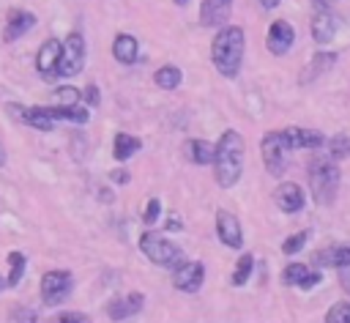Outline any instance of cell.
<instances>
[{
	"label": "cell",
	"mask_w": 350,
	"mask_h": 323,
	"mask_svg": "<svg viewBox=\"0 0 350 323\" xmlns=\"http://www.w3.org/2000/svg\"><path fill=\"white\" fill-rule=\"evenodd\" d=\"M273 205L282 214H301L304 205H306V192L295 181H282L273 189Z\"/></svg>",
	"instance_id": "obj_12"
},
{
	"label": "cell",
	"mask_w": 350,
	"mask_h": 323,
	"mask_svg": "<svg viewBox=\"0 0 350 323\" xmlns=\"http://www.w3.org/2000/svg\"><path fill=\"white\" fill-rule=\"evenodd\" d=\"M46 112L52 115L55 123H60V120L77 123V126L88 123V107H82V104H49Z\"/></svg>",
	"instance_id": "obj_21"
},
{
	"label": "cell",
	"mask_w": 350,
	"mask_h": 323,
	"mask_svg": "<svg viewBox=\"0 0 350 323\" xmlns=\"http://www.w3.org/2000/svg\"><path fill=\"white\" fill-rule=\"evenodd\" d=\"M82 101H85L90 109H96V107L101 104V90H98L96 82H88V85L82 88Z\"/></svg>",
	"instance_id": "obj_36"
},
{
	"label": "cell",
	"mask_w": 350,
	"mask_h": 323,
	"mask_svg": "<svg viewBox=\"0 0 350 323\" xmlns=\"http://www.w3.org/2000/svg\"><path fill=\"white\" fill-rule=\"evenodd\" d=\"M323 148L328 151V156L334 162H345V159H350V134L339 131L334 137H325V145Z\"/></svg>",
	"instance_id": "obj_28"
},
{
	"label": "cell",
	"mask_w": 350,
	"mask_h": 323,
	"mask_svg": "<svg viewBox=\"0 0 350 323\" xmlns=\"http://www.w3.org/2000/svg\"><path fill=\"white\" fill-rule=\"evenodd\" d=\"M139 148H142V140L137 134L118 131L112 137V156H115V162H129L134 153H139Z\"/></svg>",
	"instance_id": "obj_22"
},
{
	"label": "cell",
	"mask_w": 350,
	"mask_h": 323,
	"mask_svg": "<svg viewBox=\"0 0 350 323\" xmlns=\"http://www.w3.org/2000/svg\"><path fill=\"white\" fill-rule=\"evenodd\" d=\"M5 263H8L5 287H16V285L22 282V276H25V271H27V255L19 252V249H14V252L5 255Z\"/></svg>",
	"instance_id": "obj_26"
},
{
	"label": "cell",
	"mask_w": 350,
	"mask_h": 323,
	"mask_svg": "<svg viewBox=\"0 0 350 323\" xmlns=\"http://www.w3.org/2000/svg\"><path fill=\"white\" fill-rule=\"evenodd\" d=\"M74 290V274L66 268H49L41 276V304L60 307Z\"/></svg>",
	"instance_id": "obj_6"
},
{
	"label": "cell",
	"mask_w": 350,
	"mask_h": 323,
	"mask_svg": "<svg viewBox=\"0 0 350 323\" xmlns=\"http://www.w3.org/2000/svg\"><path fill=\"white\" fill-rule=\"evenodd\" d=\"M243 137L241 131L235 129H227L221 131L219 142H213V178L221 189H232L238 181H241V172H243Z\"/></svg>",
	"instance_id": "obj_2"
},
{
	"label": "cell",
	"mask_w": 350,
	"mask_h": 323,
	"mask_svg": "<svg viewBox=\"0 0 350 323\" xmlns=\"http://www.w3.org/2000/svg\"><path fill=\"white\" fill-rule=\"evenodd\" d=\"M5 290V279H3V274H0V293Z\"/></svg>",
	"instance_id": "obj_45"
},
{
	"label": "cell",
	"mask_w": 350,
	"mask_h": 323,
	"mask_svg": "<svg viewBox=\"0 0 350 323\" xmlns=\"http://www.w3.org/2000/svg\"><path fill=\"white\" fill-rule=\"evenodd\" d=\"M309 27H312L314 44L334 41V36H336V16H334V11L328 5H317V11L312 14V25Z\"/></svg>",
	"instance_id": "obj_17"
},
{
	"label": "cell",
	"mask_w": 350,
	"mask_h": 323,
	"mask_svg": "<svg viewBox=\"0 0 350 323\" xmlns=\"http://www.w3.org/2000/svg\"><path fill=\"white\" fill-rule=\"evenodd\" d=\"M153 82H156L161 90H175V88H180V82H183V71H180L175 63H164V66H159V68L153 71Z\"/></svg>",
	"instance_id": "obj_25"
},
{
	"label": "cell",
	"mask_w": 350,
	"mask_h": 323,
	"mask_svg": "<svg viewBox=\"0 0 350 323\" xmlns=\"http://www.w3.org/2000/svg\"><path fill=\"white\" fill-rule=\"evenodd\" d=\"M186 153H189V162L197 164V167H208L213 164V142L202 140V137H194L186 142Z\"/></svg>",
	"instance_id": "obj_24"
},
{
	"label": "cell",
	"mask_w": 350,
	"mask_h": 323,
	"mask_svg": "<svg viewBox=\"0 0 350 323\" xmlns=\"http://www.w3.org/2000/svg\"><path fill=\"white\" fill-rule=\"evenodd\" d=\"M112 57H115L118 63H123V66L137 63V57H139V44H137V38H134L131 33H118L115 41H112Z\"/></svg>",
	"instance_id": "obj_20"
},
{
	"label": "cell",
	"mask_w": 350,
	"mask_h": 323,
	"mask_svg": "<svg viewBox=\"0 0 350 323\" xmlns=\"http://www.w3.org/2000/svg\"><path fill=\"white\" fill-rule=\"evenodd\" d=\"M257 3H260V5L265 8V11H273V8H276V5L282 3V0H257Z\"/></svg>",
	"instance_id": "obj_40"
},
{
	"label": "cell",
	"mask_w": 350,
	"mask_h": 323,
	"mask_svg": "<svg viewBox=\"0 0 350 323\" xmlns=\"http://www.w3.org/2000/svg\"><path fill=\"white\" fill-rule=\"evenodd\" d=\"M282 140L287 145V151H320L325 145V134L317 129H306V126H287L279 129Z\"/></svg>",
	"instance_id": "obj_9"
},
{
	"label": "cell",
	"mask_w": 350,
	"mask_h": 323,
	"mask_svg": "<svg viewBox=\"0 0 350 323\" xmlns=\"http://www.w3.org/2000/svg\"><path fill=\"white\" fill-rule=\"evenodd\" d=\"M172 3H175V5H180V8H183V5H186V3H189V0H172Z\"/></svg>",
	"instance_id": "obj_44"
},
{
	"label": "cell",
	"mask_w": 350,
	"mask_h": 323,
	"mask_svg": "<svg viewBox=\"0 0 350 323\" xmlns=\"http://www.w3.org/2000/svg\"><path fill=\"white\" fill-rule=\"evenodd\" d=\"M60 41L57 38H46L41 47H38V55H36V71L44 77V79H55V66H57V57H60Z\"/></svg>",
	"instance_id": "obj_19"
},
{
	"label": "cell",
	"mask_w": 350,
	"mask_h": 323,
	"mask_svg": "<svg viewBox=\"0 0 350 323\" xmlns=\"http://www.w3.org/2000/svg\"><path fill=\"white\" fill-rule=\"evenodd\" d=\"M306 178H309V192H312V200L323 208L334 205L336 203V194H339V186H342V170H339V162H334L328 153L325 156H312L309 164H306Z\"/></svg>",
	"instance_id": "obj_3"
},
{
	"label": "cell",
	"mask_w": 350,
	"mask_h": 323,
	"mask_svg": "<svg viewBox=\"0 0 350 323\" xmlns=\"http://www.w3.org/2000/svg\"><path fill=\"white\" fill-rule=\"evenodd\" d=\"M306 274H309V266H306V263L290 260V263L282 268V285H287V287H298V285L304 282Z\"/></svg>",
	"instance_id": "obj_29"
},
{
	"label": "cell",
	"mask_w": 350,
	"mask_h": 323,
	"mask_svg": "<svg viewBox=\"0 0 350 323\" xmlns=\"http://www.w3.org/2000/svg\"><path fill=\"white\" fill-rule=\"evenodd\" d=\"M246 52V33L238 25H224L216 30L211 41V63L224 79H235L243 66Z\"/></svg>",
	"instance_id": "obj_1"
},
{
	"label": "cell",
	"mask_w": 350,
	"mask_h": 323,
	"mask_svg": "<svg viewBox=\"0 0 350 323\" xmlns=\"http://www.w3.org/2000/svg\"><path fill=\"white\" fill-rule=\"evenodd\" d=\"M323 323H350V298L334 301V304L325 309Z\"/></svg>",
	"instance_id": "obj_30"
},
{
	"label": "cell",
	"mask_w": 350,
	"mask_h": 323,
	"mask_svg": "<svg viewBox=\"0 0 350 323\" xmlns=\"http://www.w3.org/2000/svg\"><path fill=\"white\" fill-rule=\"evenodd\" d=\"M8 109H11V115H16L19 123H25V126H30L36 131H52L55 129V120L46 112V107H19V104H11Z\"/></svg>",
	"instance_id": "obj_16"
},
{
	"label": "cell",
	"mask_w": 350,
	"mask_h": 323,
	"mask_svg": "<svg viewBox=\"0 0 350 323\" xmlns=\"http://www.w3.org/2000/svg\"><path fill=\"white\" fill-rule=\"evenodd\" d=\"M8 320L11 323H38V315L30 307H14L11 315H8Z\"/></svg>",
	"instance_id": "obj_35"
},
{
	"label": "cell",
	"mask_w": 350,
	"mask_h": 323,
	"mask_svg": "<svg viewBox=\"0 0 350 323\" xmlns=\"http://www.w3.org/2000/svg\"><path fill=\"white\" fill-rule=\"evenodd\" d=\"M309 235H312V230H298V233H293V235H287L284 241H282V255H287V257H293V255H298L304 246H306V241H309Z\"/></svg>",
	"instance_id": "obj_31"
},
{
	"label": "cell",
	"mask_w": 350,
	"mask_h": 323,
	"mask_svg": "<svg viewBox=\"0 0 350 323\" xmlns=\"http://www.w3.org/2000/svg\"><path fill=\"white\" fill-rule=\"evenodd\" d=\"M164 227H167V233H172V230L178 233V230H183V219H180L178 214H172V216L167 219V224H164Z\"/></svg>",
	"instance_id": "obj_39"
},
{
	"label": "cell",
	"mask_w": 350,
	"mask_h": 323,
	"mask_svg": "<svg viewBox=\"0 0 350 323\" xmlns=\"http://www.w3.org/2000/svg\"><path fill=\"white\" fill-rule=\"evenodd\" d=\"M336 279H339V287L345 290V296H350V266H342V268H336Z\"/></svg>",
	"instance_id": "obj_38"
},
{
	"label": "cell",
	"mask_w": 350,
	"mask_h": 323,
	"mask_svg": "<svg viewBox=\"0 0 350 323\" xmlns=\"http://www.w3.org/2000/svg\"><path fill=\"white\" fill-rule=\"evenodd\" d=\"M331 3H336V0H314V5H331Z\"/></svg>",
	"instance_id": "obj_43"
},
{
	"label": "cell",
	"mask_w": 350,
	"mask_h": 323,
	"mask_svg": "<svg viewBox=\"0 0 350 323\" xmlns=\"http://www.w3.org/2000/svg\"><path fill=\"white\" fill-rule=\"evenodd\" d=\"M5 162H8V156H5V148H3V142H0V167H5Z\"/></svg>",
	"instance_id": "obj_42"
},
{
	"label": "cell",
	"mask_w": 350,
	"mask_h": 323,
	"mask_svg": "<svg viewBox=\"0 0 350 323\" xmlns=\"http://www.w3.org/2000/svg\"><path fill=\"white\" fill-rule=\"evenodd\" d=\"M295 44V30L287 19H273L268 25V36H265V47L273 57H284Z\"/></svg>",
	"instance_id": "obj_10"
},
{
	"label": "cell",
	"mask_w": 350,
	"mask_h": 323,
	"mask_svg": "<svg viewBox=\"0 0 350 323\" xmlns=\"http://www.w3.org/2000/svg\"><path fill=\"white\" fill-rule=\"evenodd\" d=\"M52 99L55 104H82V90L74 85H60L52 90Z\"/></svg>",
	"instance_id": "obj_32"
},
{
	"label": "cell",
	"mask_w": 350,
	"mask_h": 323,
	"mask_svg": "<svg viewBox=\"0 0 350 323\" xmlns=\"http://www.w3.org/2000/svg\"><path fill=\"white\" fill-rule=\"evenodd\" d=\"M312 263L317 268H342L350 266V244H334V246H323L312 255Z\"/></svg>",
	"instance_id": "obj_18"
},
{
	"label": "cell",
	"mask_w": 350,
	"mask_h": 323,
	"mask_svg": "<svg viewBox=\"0 0 350 323\" xmlns=\"http://www.w3.org/2000/svg\"><path fill=\"white\" fill-rule=\"evenodd\" d=\"M36 27V14L33 11H22V8H11L5 14V27H3V41L11 44L16 38H22L25 33H30Z\"/></svg>",
	"instance_id": "obj_14"
},
{
	"label": "cell",
	"mask_w": 350,
	"mask_h": 323,
	"mask_svg": "<svg viewBox=\"0 0 350 323\" xmlns=\"http://www.w3.org/2000/svg\"><path fill=\"white\" fill-rule=\"evenodd\" d=\"M232 14V0H202L200 3V25L202 27H224Z\"/></svg>",
	"instance_id": "obj_15"
},
{
	"label": "cell",
	"mask_w": 350,
	"mask_h": 323,
	"mask_svg": "<svg viewBox=\"0 0 350 323\" xmlns=\"http://www.w3.org/2000/svg\"><path fill=\"white\" fill-rule=\"evenodd\" d=\"M112 181H118V183H126V181H129V175H126L123 170H118V172H112Z\"/></svg>",
	"instance_id": "obj_41"
},
{
	"label": "cell",
	"mask_w": 350,
	"mask_h": 323,
	"mask_svg": "<svg viewBox=\"0 0 350 323\" xmlns=\"http://www.w3.org/2000/svg\"><path fill=\"white\" fill-rule=\"evenodd\" d=\"M320 282H323V268L314 266V268H309V274L304 276V282L298 285V290H312V287H317Z\"/></svg>",
	"instance_id": "obj_37"
},
{
	"label": "cell",
	"mask_w": 350,
	"mask_h": 323,
	"mask_svg": "<svg viewBox=\"0 0 350 323\" xmlns=\"http://www.w3.org/2000/svg\"><path fill=\"white\" fill-rule=\"evenodd\" d=\"M254 274V255L252 252H241V257L235 260V268L230 274V285L232 287H243Z\"/></svg>",
	"instance_id": "obj_27"
},
{
	"label": "cell",
	"mask_w": 350,
	"mask_h": 323,
	"mask_svg": "<svg viewBox=\"0 0 350 323\" xmlns=\"http://www.w3.org/2000/svg\"><path fill=\"white\" fill-rule=\"evenodd\" d=\"M142 307H145V296H142L139 290H131V293L112 296V298L107 301L104 312H107L109 320H129L131 315L142 312Z\"/></svg>",
	"instance_id": "obj_11"
},
{
	"label": "cell",
	"mask_w": 350,
	"mask_h": 323,
	"mask_svg": "<svg viewBox=\"0 0 350 323\" xmlns=\"http://www.w3.org/2000/svg\"><path fill=\"white\" fill-rule=\"evenodd\" d=\"M139 252L153 263V266H159V268H178L180 263H183V249L175 244V241H170L167 235H161V233H156L153 227H148L142 235H139Z\"/></svg>",
	"instance_id": "obj_4"
},
{
	"label": "cell",
	"mask_w": 350,
	"mask_h": 323,
	"mask_svg": "<svg viewBox=\"0 0 350 323\" xmlns=\"http://www.w3.org/2000/svg\"><path fill=\"white\" fill-rule=\"evenodd\" d=\"M60 57L55 66V79H71L85 68V36L82 33H68L60 41Z\"/></svg>",
	"instance_id": "obj_5"
},
{
	"label": "cell",
	"mask_w": 350,
	"mask_h": 323,
	"mask_svg": "<svg viewBox=\"0 0 350 323\" xmlns=\"http://www.w3.org/2000/svg\"><path fill=\"white\" fill-rule=\"evenodd\" d=\"M216 238L227 249H243V227L235 214H230L224 208L216 211Z\"/></svg>",
	"instance_id": "obj_13"
},
{
	"label": "cell",
	"mask_w": 350,
	"mask_h": 323,
	"mask_svg": "<svg viewBox=\"0 0 350 323\" xmlns=\"http://www.w3.org/2000/svg\"><path fill=\"white\" fill-rule=\"evenodd\" d=\"M260 156H262V164H265V172L273 175V178H282L284 170H287V145L282 140V131L279 129H271L262 134L260 140Z\"/></svg>",
	"instance_id": "obj_7"
},
{
	"label": "cell",
	"mask_w": 350,
	"mask_h": 323,
	"mask_svg": "<svg viewBox=\"0 0 350 323\" xmlns=\"http://www.w3.org/2000/svg\"><path fill=\"white\" fill-rule=\"evenodd\" d=\"M49 323H90V318L85 312H77V309H66V312H57L49 318Z\"/></svg>",
	"instance_id": "obj_34"
},
{
	"label": "cell",
	"mask_w": 350,
	"mask_h": 323,
	"mask_svg": "<svg viewBox=\"0 0 350 323\" xmlns=\"http://www.w3.org/2000/svg\"><path fill=\"white\" fill-rule=\"evenodd\" d=\"M334 63H336V55H334V52H317V55H312L309 66L301 71V82L306 85V82H312V79L323 77L325 71H331V68H334Z\"/></svg>",
	"instance_id": "obj_23"
},
{
	"label": "cell",
	"mask_w": 350,
	"mask_h": 323,
	"mask_svg": "<svg viewBox=\"0 0 350 323\" xmlns=\"http://www.w3.org/2000/svg\"><path fill=\"white\" fill-rule=\"evenodd\" d=\"M159 219H161V200H159V197H150V200L145 203L142 222H145V227H156Z\"/></svg>",
	"instance_id": "obj_33"
},
{
	"label": "cell",
	"mask_w": 350,
	"mask_h": 323,
	"mask_svg": "<svg viewBox=\"0 0 350 323\" xmlns=\"http://www.w3.org/2000/svg\"><path fill=\"white\" fill-rule=\"evenodd\" d=\"M205 285V263L200 260H183L178 268H172V287L180 293H200Z\"/></svg>",
	"instance_id": "obj_8"
}]
</instances>
